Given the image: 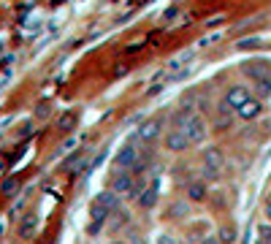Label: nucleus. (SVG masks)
Listing matches in <instances>:
<instances>
[{"instance_id":"24","label":"nucleus","mask_w":271,"mask_h":244,"mask_svg":"<svg viewBox=\"0 0 271 244\" xmlns=\"http://www.w3.org/2000/svg\"><path fill=\"white\" fill-rule=\"evenodd\" d=\"M257 233H260V239H268L271 241V225H268V222H263V225L257 228Z\"/></svg>"},{"instance_id":"15","label":"nucleus","mask_w":271,"mask_h":244,"mask_svg":"<svg viewBox=\"0 0 271 244\" xmlns=\"http://www.w3.org/2000/svg\"><path fill=\"white\" fill-rule=\"evenodd\" d=\"M203 166H211V168H222V152L217 147H209L203 149Z\"/></svg>"},{"instance_id":"21","label":"nucleus","mask_w":271,"mask_h":244,"mask_svg":"<svg viewBox=\"0 0 271 244\" xmlns=\"http://www.w3.org/2000/svg\"><path fill=\"white\" fill-rule=\"evenodd\" d=\"M17 190H19L17 179H6L3 184H0V193H3V195H17Z\"/></svg>"},{"instance_id":"26","label":"nucleus","mask_w":271,"mask_h":244,"mask_svg":"<svg viewBox=\"0 0 271 244\" xmlns=\"http://www.w3.org/2000/svg\"><path fill=\"white\" fill-rule=\"evenodd\" d=\"M198 244H220V239H217V236H203Z\"/></svg>"},{"instance_id":"25","label":"nucleus","mask_w":271,"mask_h":244,"mask_svg":"<svg viewBox=\"0 0 271 244\" xmlns=\"http://www.w3.org/2000/svg\"><path fill=\"white\" fill-rule=\"evenodd\" d=\"M157 244H179V241H176L171 233H160V236H157Z\"/></svg>"},{"instance_id":"2","label":"nucleus","mask_w":271,"mask_h":244,"mask_svg":"<svg viewBox=\"0 0 271 244\" xmlns=\"http://www.w3.org/2000/svg\"><path fill=\"white\" fill-rule=\"evenodd\" d=\"M136 163H138V149H136V144L130 141V144H125L120 152H117L114 166H117V171H128V168H133Z\"/></svg>"},{"instance_id":"23","label":"nucleus","mask_w":271,"mask_h":244,"mask_svg":"<svg viewBox=\"0 0 271 244\" xmlns=\"http://www.w3.org/2000/svg\"><path fill=\"white\" fill-rule=\"evenodd\" d=\"M117 214H120V217H114V222H111V225H114L117 230H120V228L128 225V212H117Z\"/></svg>"},{"instance_id":"20","label":"nucleus","mask_w":271,"mask_h":244,"mask_svg":"<svg viewBox=\"0 0 271 244\" xmlns=\"http://www.w3.org/2000/svg\"><path fill=\"white\" fill-rule=\"evenodd\" d=\"M201 179H203V182H217V179H220V168L203 166V168H201Z\"/></svg>"},{"instance_id":"29","label":"nucleus","mask_w":271,"mask_h":244,"mask_svg":"<svg viewBox=\"0 0 271 244\" xmlns=\"http://www.w3.org/2000/svg\"><path fill=\"white\" fill-rule=\"evenodd\" d=\"M255 244H271V241H268V239H257Z\"/></svg>"},{"instance_id":"11","label":"nucleus","mask_w":271,"mask_h":244,"mask_svg":"<svg viewBox=\"0 0 271 244\" xmlns=\"http://www.w3.org/2000/svg\"><path fill=\"white\" fill-rule=\"evenodd\" d=\"M233 114H236V109H230L225 101L217 106V120H214V128L217 130H225V128H230L233 125Z\"/></svg>"},{"instance_id":"19","label":"nucleus","mask_w":271,"mask_h":244,"mask_svg":"<svg viewBox=\"0 0 271 244\" xmlns=\"http://www.w3.org/2000/svg\"><path fill=\"white\" fill-rule=\"evenodd\" d=\"M182 214H187V203L184 201H174L166 212V217H171V220H176V217H182Z\"/></svg>"},{"instance_id":"12","label":"nucleus","mask_w":271,"mask_h":244,"mask_svg":"<svg viewBox=\"0 0 271 244\" xmlns=\"http://www.w3.org/2000/svg\"><path fill=\"white\" fill-rule=\"evenodd\" d=\"M98 206L109 209V212H120V195L114 193V190H103V193H98Z\"/></svg>"},{"instance_id":"1","label":"nucleus","mask_w":271,"mask_h":244,"mask_svg":"<svg viewBox=\"0 0 271 244\" xmlns=\"http://www.w3.org/2000/svg\"><path fill=\"white\" fill-rule=\"evenodd\" d=\"M184 133H187V138H190V144H201V141H206V133H209V125H206V120H203L201 114H193L187 120V125H184Z\"/></svg>"},{"instance_id":"3","label":"nucleus","mask_w":271,"mask_h":244,"mask_svg":"<svg viewBox=\"0 0 271 244\" xmlns=\"http://www.w3.org/2000/svg\"><path fill=\"white\" fill-rule=\"evenodd\" d=\"M109 190H114L117 195H130V198H133V193H136L133 176H130L128 171H120V174L111 179V187H109Z\"/></svg>"},{"instance_id":"10","label":"nucleus","mask_w":271,"mask_h":244,"mask_svg":"<svg viewBox=\"0 0 271 244\" xmlns=\"http://www.w3.org/2000/svg\"><path fill=\"white\" fill-rule=\"evenodd\" d=\"M260 111H263V103L257 101V98H249L244 106L236 109V117H241V120L249 122V120H257V117H260Z\"/></svg>"},{"instance_id":"13","label":"nucleus","mask_w":271,"mask_h":244,"mask_svg":"<svg viewBox=\"0 0 271 244\" xmlns=\"http://www.w3.org/2000/svg\"><path fill=\"white\" fill-rule=\"evenodd\" d=\"M92 222H90V233H95V230H101L106 225V220H109V209H103V206H98V203H92Z\"/></svg>"},{"instance_id":"17","label":"nucleus","mask_w":271,"mask_h":244,"mask_svg":"<svg viewBox=\"0 0 271 244\" xmlns=\"http://www.w3.org/2000/svg\"><path fill=\"white\" fill-rule=\"evenodd\" d=\"M255 98H257V101L271 98V76L268 79H260V82H255Z\"/></svg>"},{"instance_id":"8","label":"nucleus","mask_w":271,"mask_h":244,"mask_svg":"<svg viewBox=\"0 0 271 244\" xmlns=\"http://www.w3.org/2000/svg\"><path fill=\"white\" fill-rule=\"evenodd\" d=\"M157 198H160V182L152 179L149 187H144L141 195H138V206H141V209H152L157 203Z\"/></svg>"},{"instance_id":"14","label":"nucleus","mask_w":271,"mask_h":244,"mask_svg":"<svg viewBox=\"0 0 271 244\" xmlns=\"http://www.w3.org/2000/svg\"><path fill=\"white\" fill-rule=\"evenodd\" d=\"M79 125V111H63L60 117H57V130L60 133H71Z\"/></svg>"},{"instance_id":"4","label":"nucleus","mask_w":271,"mask_h":244,"mask_svg":"<svg viewBox=\"0 0 271 244\" xmlns=\"http://www.w3.org/2000/svg\"><path fill=\"white\" fill-rule=\"evenodd\" d=\"M163 125H166L163 117H152V120H147L138 128V138H141V141H155V138L163 133Z\"/></svg>"},{"instance_id":"9","label":"nucleus","mask_w":271,"mask_h":244,"mask_svg":"<svg viewBox=\"0 0 271 244\" xmlns=\"http://www.w3.org/2000/svg\"><path fill=\"white\" fill-rule=\"evenodd\" d=\"M209 198V184L203 182V179H195V182H190L187 184V201H193V203H203Z\"/></svg>"},{"instance_id":"27","label":"nucleus","mask_w":271,"mask_h":244,"mask_svg":"<svg viewBox=\"0 0 271 244\" xmlns=\"http://www.w3.org/2000/svg\"><path fill=\"white\" fill-rule=\"evenodd\" d=\"M266 220H268V222H271V198H268V201H266Z\"/></svg>"},{"instance_id":"7","label":"nucleus","mask_w":271,"mask_h":244,"mask_svg":"<svg viewBox=\"0 0 271 244\" xmlns=\"http://www.w3.org/2000/svg\"><path fill=\"white\" fill-rule=\"evenodd\" d=\"M247 101H249V90L244 87V84H233V87L225 92V103H228L230 109H239Z\"/></svg>"},{"instance_id":"22","label":"nucleus","mask_w":271,"mask_h":244,"mask_svg":"<svg viewBox=\"0 0 271 244\" xmlns=\"http://www.w3.org/2000/svg\"><path fill=\"white\" fill-rule=\"evenodd\" d=\"M255 46H260V38H244V41H239V49H255Z\"/></svg>"},{"instance_id":"30","label":"nucleus","mask_w":271,"mask_h":244,"mask_svg":"<svg viewBox=\"0 0 271 244\" xmlns=\"http://www.w3.org/2000/svg\"><path fill=\"white\" fill-rule=\"evenodd\" d=\"M109 244H125V241H120V239H114V241H109Z\"/></svg>"},{"instance_id":"28","label":"nucleus","mask_w":271,"mask_h":244,"mask_svg":"<svg viewBox=\"0 0 271 244\" xmlns=\"http://www.w3.org/2000/svg\"><path fill=\"white\" fill-rule=\"evenodd\" d=\"M133 244H147L144 239H138V236H133Z\"/></svg>"},{"instance_id":"6","label":"nucleus","mask_w":271,"mask_h":244,"mask_svg":"<svg viewBox=\"0 0 271 244\" xmlns=\"http://www.w3.org/2000/svg\"><path fill=\"white\" fill-rule=\"evenodd\" d=\"M241 71H244L249 79H255V82H260V79H268V76H271V68H268L266 60H249V63L241 65Z\"/></svg>"},{"instance_id":"5","label":"nucleus","mask_w":271,"mask_h":244,"mask_svg":"<svg viewBox=\"0 0 271 244\" xmlns=\"http://www.w3.org/2000/svg\"><path fill=\"white\" fill-rule=\"evenodd\" d=\"M193 144H190V138L184 130H168V136H166V149L168 152H184V149H190Z\"/></svg>"},{"instance_id":"18","label":"nucleus","mask_w":271,"mask_h":244,"mask_svg":"<svg viewBox=\"0 0 271 244\" xmlns=\"http://www.w3.org/2000/svg\"><path fill=\"white\" fill-rule=\"evenodd\" d=\"M217 239H220V244H233L236 241V228L233 225H222L220 230H217Z\"/></svg>"},{"instance_id":"16","label":"nucleus","mask_w":271,"mask_h":244,"mask_svg":"<svg viewBox=\"0 0 271 244\" xmlns=\"http://www.w3.org/2000/svg\"><path fill=\"white\" fill-rule=\"evenodd\" d=\"M36 214H25L22 217V222H19V236H22V239H30V233L33 230H36Z\"/></svg>"}]
</instances>
